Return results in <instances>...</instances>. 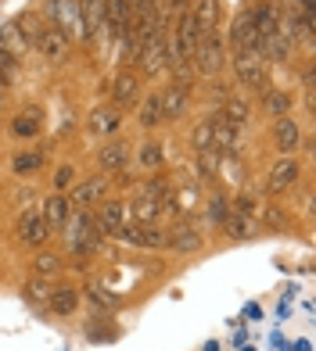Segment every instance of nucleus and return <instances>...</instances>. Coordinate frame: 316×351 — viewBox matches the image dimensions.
Masks as SVG:
<instances>
[{"mask_svg":"<svg viewBox=\"0 0 316 351\" xmlns=\"http://www.w3.org/2000/svg\"><path fill=\"white\" fill-rule=\"evenodd\" d=\"M234 75L241 79L248 90L266 93V83H270V61L262 58L259 47H248V51H234Z\"/></svg>","mask_w":316,"mask_h":351,"instance_id":"nucleus-1","label":"nucleus"},{"mask_svg":"<svg viewBox=\"0 0 316 351\" xmlns=\"http://www.w3.org/2000/svg\"><path fill=\"white\" fill-rule=\"evenodd\" d=\"M194 69L201 75H216L223 72L227 65V47H223V33L219 29H205V33H198V47H194Z\"/></svg>","mask_w":316,"mask_h":351,"instance_id":"nucleus-2","label":"nucleus"},{"mask_svg":"<svg viewBox=\"0 0 316 351\" xmlns=\"http://www.w3.org/2000/svg\"><path fill=\"white\" fill-rule=\"evenodd\" d=\"M47 19L58 33H65L69 40H83V22H79V4L76 0H47Z\"/></svg>","mask_w":316,"mask_h":351,"instance_id":"nucleus-3","label":"nucleus"},{"mask_svg":"<svg viewBox=\"0 0 316 351\" xmlns=\"http://www.w3.org/2000/svg\"><path fill=\"white\" fill-rule=\"evenodd\" d=\"M137 69L148 72V75H158L169 69V54H166V33H148V43L137 58Z\"/></svg>","mask_w":316,"mask_h":351,"instance_id":"nucleus-4","label":"nucleus"},{"mask_svg":"<svg viewBox=\"0 0 316 351\" xmlns=\"http://www.w3.org/2000/svg\"><path fill=\"white\" fill-rule=\"evenodd\" d=\"M104 8V29L112 33V40H126V29H130V0H101Z\"/></svg>","mask_w":316,"mask_h":351,"instance_id":"nucleus-5","label":"nucleus"},{"mask_svg":"<svg viewBox=\"0 0 316 351\" xmlns=\"http://www.w3.org/2000/svg\"><path fill=\"white\" fill-rule=\"evenodd\" d=\"M33 47H36V51H40L47 61H61V58L69 54V36L58 33L54 25H40V33H36Z\"/></svg>","mask_w":316,"mask_h":351,"instance_id":"nucleus-6","label":"nucleus"},{"mask_svg":"<svg viewBox=\"0 0 316 351\" xmlns=\"http://www.w3.org/2000/svg\"><path fill=\"white\" fill-rule=\"evenodd\" d=\"M298 176H302L298 162H295V158H284V162L273 165L270 180H266V194H284V190H291L298 183Z\"/></svg>","mask_w":316,"mask_h":351,"instance_id":"nucleus-7","label":"nucleus"},{"mask_svg":"<svg viewBox=\"0 0 316 351\" xmlns=\"http://www.w3.org/2000/svg\"><path fill=\"white\" fill-rule=\"evenodd\" d=\"M79 4V22H83V40H98L104 33V8L101 0H76Z\"/></svg>","mask_w":316,"mask_h":351,"instance_id":"nucleus-8","label":"nucleus"},{"mask_svg":"<svg viewBox=\"0 0 316 351\" xmlns=\"http://www.w3.org/2000/svg\"><path fill=\"white\" fill-rule=\"evenodd\" d=\"M140 101V79L133 72H119L115 83H112V108H130Z\"/></svg>","mask_w":316,"mask_h":351,"instance_id":"nucleus-9","label":"nucleus"},{"mask_svg":"<svg viewBox=\"0 0 316 351\" xmlns=\"http://www.w3.org/2000/svg\"><path fill=\"white\" fill-rule=\"evenodd\" d=\"M47 237H51V230H47L43 215L40 212H22V219H19V241L29 244V247H40Z\"/></svg>","mask_w":316,"mask_h":351,"instance_id":"nucleus-10","label":"nucleus"},{"mask_svg":"<svg viewBox=\"0 0 316 351\" xmlns=\"http://www.w3.org/2000/svg\"><path fill=\"white\" fill-rule=\"evenodd\" d=\"M98 230L101 237H119L126 230V204L122 201H108L101 215H98Z\"/></svg>","mask_w":316,"mask_h":351,"instance_id":"nucleus-11","label":"nucleus"},{"mask_svg":"<svg viewBox=\"0 0 316 351\" xmlns=\"http://www.w3.org/2000/svg\"><path fill=\"white\" fill-rule=\"evenodd\" d=\"M273 140H277L280 154H291V151H298V143H302V130H298V122L291 115H280L277 130H273Z\"/></svg>","mask_w":316,"mask_h":351,"instance_id":"nucleus-12","label":"nucleus"},{"mask_svg":"<svg viewBox=\"0 0 316 351\" xmlns=\"http://www.w3.org/2000/svg\"><path fill=\"white\" fill-rule=\"evenodd\" d=\"M230 43H234V51H248V47H259V33H256V25H251V14L241 11L234 19L230 25Z\"/></svg>","mask_w":316,"mask_h":351,"instance_id":"nucleus-13","label":"nucleus"},{"mask_svg":"<svg viewBox=\"0 0 316 351\" xmlns=\"http://www.w3.org/2000/svg\"><path fill=\"white\" fill-rule=\"evenodd\" d=\"M166 244H169L172 251H180V254H191V251L201 247V233L191 226V222H180V226H172V230H169Z\"/></svg>","mask_w":316,"mask_h":351,"instance_id":"nucleus-14","label":"nucleus"},{"mask_svg":"<svg viewBox=\"0 0 316 351\" xmlns=\"http://www.w3.org/2000/svg\"><path fill=\"white\" fill-rule=\"evenodd\" d=\"M187 97H191V83H172L162 90V119H177L180 111L187 108Z\"/></svg>","mask_w":316,"mask_h":351,"instance_id":"nucleus-15","label":"nucleus"},{"mask_svg":"<svg viewBox=\"0 0 316 351\" xmlns=\"http://www.w3.org/2000/svg\"><path fill=\"white\" fill-rule=\"evenodd\" d=\"M119 241L133 244V247H162L166 244V233L155 230V226H126L119 233Z\"/></svg>","mask_w":316,"mask_h":351,"instance_id":"nucleus-16","label":"nucleus"},{"mask_svg":"<svg viewBox=\"0 0 316 351\" xmlns=\"http://www.w3.org/2000/svg\"><path fill=\"white\" fill-rule=\"evenodd\" d=\"M43 222H47V230H61L65 226V219L72 215V204H69V197H61V194H54V197H47L43 201Z\"/></svg>","mask_w":316,"mask_h":351,"instance_id":"nucleus-17","label":"nucleus"},{"mask_svg":"<svg viewBox=\"0 0 316 351\" xmlns=\"http://www.w3.org/2000/svg\"><path fill=\"white\" fill-rule=\"evenodd\" d=\"M104 190H108V180H104V176H98V180H90V183H79L69 204H76V208L87 212L90 204H98V201L104 197Z\"/></svg>","mask_w":316,"mask_h":351,"instance_id":"nucleus-18","label":"nucleus"},{"mask_svg":"<svg viewBox=\"0 0 316 351\" xmlns=\"http://www.w3.org/2000/svg\"><path fill=\"white\" fill-rule=\"evenodd\" d=\"M119 125H122V111H119V108H98V111H93V115L87 119V130L98 133V136L115 133Z\"/></svg>","mask_w":316,"mask_h":351,"instance_id":"nucleus-19","label":"nucleus"},{"mask_svg":"<svg viewBox=\"0 0 316 351\" xmlns=\"http://www.w3.org/2000/svg\"><path fill=\"white\" fill-rule=\"evenodd\" d=\"M209 125H212V147H216L219 154H230V151H237V130H234L230 122H223V115L209 119Z\"/></svg>","mask_w":316,"mask_h":351,"instance_id":"nucleus-20","label":"nucleus"},{"mask_svg":"<svg viewBox=\"0 0 316 351\" xmlns=\"http://www.w3.org/2000/svg\"><path fill=\"white\" fill-rule=\"evenodd\" d=\"M187 11H191L198 33H205V29H219V4L216 0H194Z\"/></svg>","mask_w":316,"mask_h":351,"instance_id":"nucleus-21","label":"nucleus"},{"mask_svg":"<svg viewBox=\"0 0 316 351\" xmlns=\"http://www.w3.org/2000/svg\"><path fill=\"white\" fill-rule=\"evenodd\" d=\"M219 115H223V122H230L237 133L245 130V125L251 122V108H248V101H241V97H230L227 104H223V111H219Z\"/></svg>","mask_w":316,"mask_h":351,"instance_id":"nucleus-22","label":"nucleus"},{"mask_svg":"<svg viewBox=\"0 0 316 351\" xmlns=\"http://www.w3.org/2000/svg\"><path fill=\"white\" fill-rule=\"evenodd\" d=\"M101 169H108V172H115V169H122L126 165V158H130V147H126L122 140H112V143H104L101 147Z\"/></svg>","mask_w":316,"mask_h":351,"instance_id":"nucleus-23","label":"nucleus"},{"mask_svg":"<svg viewBox=\"0 0 316 351\" xmlns=\"http://www.w3.org/2000/svg\"><path fill=\"white\" fill-rule=\"evenodd\" d=\"M0 47H4L11 58H22V54L29 51V43H25V36H22V29L14 25V22H8L4 29H0Z\"/></svg>","mask_w":316,"mask_h":351,"instance_id":"nucleus-24","label":"nucleus"},{"mask_svg":"<svg viewBox=\"0 0 316 351\" xmlns=\"http://www.w3.org/2000/svg\"><path fill=\"white\" fill-rule=\"evenodd\" d=\"M76 305H79V298H76L72 287H54V291H51V301H47V308L58 312V315H72Z\"/></svg>","mask_w":316,"mask_h":351,"instance_id":"nucleus-25","label":"nucleus"},{"mask_svg":"<svg viewBox=\"0 0 316 351\" xmlns=\"http://www.w3.org/2000/svg\"><path fill=\"white\" fill-rule=\"evenodd\" d=\"M162 93H151V97L140 104V125L144 130H155V125H162Z\"/></svg>","mask_w":316,"mask_h":351,"instance_id":"nucleus-26","label":"nucleus"},{"mask_svg":"<svg viewBox=\"0 0 316 351\" xmlns=\"http://www.w3.org/2000/svg\"><path fill=\"white\" fill-rule=\"evenodd\" d=\"M87 301L93 308H101V312H112V308H119V294H112L108 287H101V283H90L87 287Z\"/></svg>","mask_w":316,"mask_h":351,"instance_id":"nucleus-27","label":"nucleus"},{"mask_svg":"<svg viewBox=\"0 0 316 351\" xmlns=\"http://www.w3.org/2000/svg\"><path fill=\"white\" fill-rule=\"evenodd\" d=\"M223 230H227V237H237V241H248V237L256 233V222H251L248 215H237V212H230V215L223 219Z\"/></svg>","mask_w":316,"mask_h":351,"instance_id":"nucleus-28","label":"nucleus"},{"mask_svg":"<svg viewBox=\"0 0 316 351\" xmlns=\"http://www.w3.org/2000/svg\"><path fill=\"white\" fill-rule=\"evenodd\" d=\"M262 108L270 111L273 119L291 115V93H284V90H270V93H266V101H262Z\"/></svg>","mask_w":316,"mask_h":351,"instance_id":"nucleus-29","label":"nucleus"},{"mask_svg":"<svg viewBox=\"0 0 316 351\" xmlns=\"http://www.w3.org/2000/svg\"><path fill=\"white\" fill-rule=\"evenodd\" d=\"M51 291H54V287L47 283L43 276H40V280H29V283H25V298L33 301V305H40V308H47V301H51Z\"/></svg>","mask_w":316,"mask_h":351,"instance_id":"nucleus-30","label":"nucleus"},{"mask_svg":"<svg viewBox=\"0 0 316 351\" xmlns=\"http://www.w3.org/2000/svg\"><path fill=\"white\" fill-rule=\"evenodd\" d=\"M219 151H198V172H201V180L205 183H212L216 180V169H219Z\"/></svg>","mask_w":316,"mask_h":351,"instance_id":"nucleus-31","label":"nucleus"},{"mask_svg":"<svg viewBox=\"0 0 316 351\" xmlns=\"http://www.w3.org/2000/svg\"><path fill=\"white\" fill-rule=\"evenodd\" d=\"M19 79V58H11L4 47H0V86H11Z\"/></svg>","mask_w":316,"mask_h":351,"instance_id":"nucleus-32","label":"nucleus"},{"mask_svg":"<svg viewBox=\"0 0 316 351\" xmlns=\"http://www.w3.org/2000/svg\"><path fill=\"white\" fill-rule=\"evenodd\" d=\"M158 208H162V204H158L155 197H148V194H144V197H140V201L133 204V215H137V222H140V226H148V222L158 215Z\"/></svg>","mask_w":316,"mask_h":351,"instance_id":"nucleus-33","label":"nucleus"},{"mask_svg":"<svg viewBox=\"0 0 316 351\" xmlns=\"http://www.w3.org/2000/svg\"><path fill=\"white\" fill-rule=\"evenodd\" d=\"M191 147H194V151H216V147H212V125H209V122H198V125H194Z\"/></svg>","mask_w":316,"mask_h":351,"instance_id":"nucleus-34","label":"nucleus"},{"mask_svg":"<svg viewBox=\"0 0 316 351\" xmlns=\"http://www.w3.org/2000/svg\"><path fill=\"white\" fill-rule=\"evenodd\" d=\"M11 130L19 133V136H33V133L40 130V115H36V111H22V115L14 119V125H11Z\"/></svg>","mask_w":316,"mask_h":351,"instance_id":"nucleus-35","label":"nucleus"},{"mask_svg":"<svg viewBox=\"0 0 316 351\" xmlns=\"http://www.w3.org/2000/svg\"><path fill=\"white\" fill-rule=\"evenodd\" d=\"M230 215V201L223 197V194H216L212 201H209V219L216 222V226H223V219Z\"/></svg>","mask_w":316,"mask_h":351,"instance_id":"nucleus-36","label":"nucleus"},{"mask_svg":"<svg viewBox=\"0 0 316 351\" xmlns=\"http://www.w3.org/2000/svg\"><path fill=\"white\" fill-rule=\"evenodd\" d=\"M140 165H144V169H158V165H162V147H158V143H144V147H140Z\"/></svg>","mask_w":316,"mask_h":351,"instance_id":"nucleus-37","label":"nucleus"},{"mask_svg":"<svg viewBox=\"0 0 316 351\" xmlns=\"http://www.w3.org/2000/svg\"><path fill=\"white\" fill-rule=\"evenodd\" d=\"M33 265H36V273H40V276H54L58 269H61V262L54 258V254H36V262H33Z\"/></svg>","mask_w":316,"mask_h":351,"instance_id":"nucleus-38","label":"nucleus"},{"mask_svg":"<svg viewBox=\"0 0 316 351\" xmlns=\"http://www.w3.org/2000/svg\"><path fill=\"white\" fill-rule=\"evenodd\" d=\"M43 162V154H22L19 162H14V172H29V169H36Z\"/></svg>","mask_w":316,"mask_h":351,"instance_id":"nucleus-39","label":"nucleus"},{"mask_svg":"<svg viewBox=\"0 0 316 351\" xmlns=\"http://www.w3.org/2000/svg\"><path fill=\"white\" fill-rule=\"evenodd\" d=\"M72 176H76V172H72L69 165H61V169L54 172V186H58V190H65V186L72 183Z\"/></svg>","mask_w":316,"mask_h":351,"instance_id":"nucleus-40","label":"nucleus"},{"mask_svg":"<svg viewBox=\"0 0 316 351\" xmlns=\"http://www.w3.org/2000/svg\"><path fill=\"white\" fill-rule=\"evenodd\" d=\"M262 219H266V222H270V226H277V230L284 226V215H280L277 208H262Z\"/></svg>","mask_w":316,"mask_h":351,"instance_id":"nucleus-41","label":"nucleus"},{"mask_svg":"<svg viewBox=\"0 0 316 351\" xmlns=\"http://www.w3.org/2000/svg\"><path fill=\"white\" fill-rule=\"evenodd\" d=\"M0 104H4V86H0Z\"/></svg>","mask_w":316,"mask_h":351,"instance_id":"nucleus-42","label":"nucleus"}]
</instances>
